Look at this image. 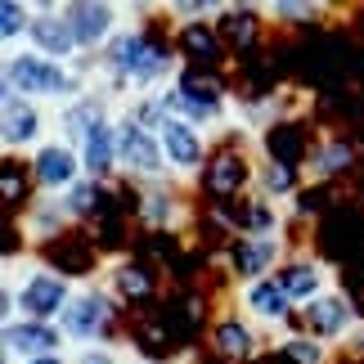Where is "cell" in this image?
<instances>
[{"mask_svg": "<svg viewBox=\"0 0 364 364\" xmlns=\"http://www.w3.org/2000/svg\"><path fill=\"white\" fill-rule=\"evenodd\" d=\"M180 73H185V59H180L176 41L158 36L153 23H126L113 36V46L95 59V81L113 90L122 104L176 86Z\"/></svg>", "mask_w": 364, "mask_h": 364, "instance_id": "cell-1", "label": "cell"}, {"mask_svg": "<svg viewBox=\"0 0 364 364\" xmlns=\"http://www.w3.org/2000/svg\"><path fill=\"white\" fill-rule=\"evenodd\" d=\"M95 86V59H77V63H54L46 54H36L32 46L0 54V90L32 100L50 113L68 108Z\"/></svg>", "mask_w": 364, "mask_h": 364, "instance_id": "cell-2", "label": "cell"}, {"mask_svg": "<svg viewBox=\"0 0 364 364\" xmlns=\"http://www.w3.org/2000/svg\"><path fill=\"white\" fill-rule=\"evenodd\" d=\"M234 100H239V95H234L216 73H207V68H185L176 86L162 90L166 117H185L193 126H203V131H212L216 144H220V135L230 131Z\"/></svg>", "mask_w": 364, "mask_h": 364, "instance_id": "cell-3", "label": "cell"}, {"mask_svg": "<svg viewBox=\"0 0 364 364\" xmlns=\"http://www.w3.org/2000/svg\"><path fill=\"white\" fill-rule=\"evenodd\" d=\"M122 319V301L113 297V288L104 284V279H86V284H77V297L68 301V311L59 315V328L73 351L81 346H104L113 342V328Z\"/></svg>", "mask_w": 364, "mask_h": 364, "instance_id": "cell-4", "label": "cell"}, {"mask_svg": "<svg viewBox=\"0 0 364 364\" xmlns=\"http://www.w3.org/2000/svg\"><path fill=\"white\" fill-rule=\"evenodd\" d=\"M292 252H297V243L288 239V230L284 234H234L216 252V265L230 279V288H243V284H257V279H274Z\"/></svg>", "mask_w": 364, "mask_h": 364, "instance_id": "cell-5", "label": "cell"}, {"mask_svg": "<svg viewBox=\"0 0 364 364\" xmlns=\"http://www.w3.org/2000/svg\"><path fill=\"white\" fill-rule=\"evenodd\" d=\"M0 288L14 292V319H41V324H59L68 301L77 297V279L63 274L59 265H50V261H41L27 279H18V284H0Z\"/></svg>", "mask_w": 364, "mask_h": 364, "instance_id": "cell-6", "label": "cell"}, {"mask_svg": "<svg viewBox=\"0 0 364 364\" xmlns=\"http://www.w3.org/2000/svg\"><path fill=\"white\" fill-rule=\"evenodd\" d=\"M50 139H54V113L50 108L0 90V149H5V162L32 158Z\"/></svg>", "mask_w": 364, "mask_h": 364, "instance_id": "cell-7", "label": "cell"}, {"mask_svg": "<svg viewBox=\"0 0 364 364\" xmlns=\"http://www.w3.org/2000/svg\"><path fill=\"white\" fill-rule=\"evenodd\" d=\"M158 139H162V153H166V166H171L176 185H198L216 153V135L185 117H166L158 126Z\"/></svg>", "mask_w": 364, "mask_h": 364, "instance_id": "cell-8", "label": "cell"}, {"mask_svg": "<svg viewBox=\"0 0 364 364\" xmlns=\"http://www.w3.org/2000/svg\"><path fill=\"white\" fill-rule=\"evenodd\" d=\"M252 180H257V149L225 139V144H216L212 162H207V171L198 180V189L212 198V207H225V203L247 198Z\"/></svg>", "mask_w": 364, "mask_h": 364, "instance_id": "cell-9", "label": "cell"}, {"mask_svg": "<svg viewBox=\"0 0 364 364\" xmlns=\"http://www.w3.org/2000/svg\"><path fill=\"white\" fill-rule=\"evenodd\" d=\"M122 131V180H131L135 189H153V185H176L171 180V166H166V153H162V139L158 131L139 126L122 113L117 122Z\"/></svg>", "mask_w": 364, "mask_h": 364, "instance_id": "cell-10", "label": "cell"}, {"mask_svg": "<svg viewBox=\"0 0 364 364\" xmlns=\"http://www.w3.org/2000/svg\"><path fill=\"white\" fill-rule=\"evenodd\" d=\"M63 18L77 36L81 59H100L113 46V36L126 27V14L117 0H63Z\"/></svg>", "mask_w": 364, "mask_h": 364, "instance_id": "cell-11", "label": "cell"}, {"mask_svg": "<svg viewBox=\"0 0 364 364\" xmlns=\"http://www.w3.org/2000/svg\"><path fill=\"white\" fill-rule=\"evenodd\" d=\"M230 301L257 324L265 338H284V333L297 328V306L288 301V292L279 288V279H257V284H243V288H230Z\"/></svg>", "mask_w": 364, "mask_h": 364, "instance_id": "cell-12", "label": "cell"}, {"mask_svg": "<svg viewBox=\"0 0 364 364\" xmlns=\"http://www.w3.org/2000/svg\"><path fill=\"white\" fill-rule=\"evenodd\" d=\"M265 342H270V338H265V333L252 324L234 301L216 306L212 324H207V351H212V355L230 360V364H252V360L265 355Z\"/></svg>", "mask_w": 364, "mask_h": 364, "instance_id": "cell-13", "label": "cell"}, {"mask_svg": "<svg viewBox=\"0 0 364 364\" xmlns=\"http://www.w3.org/2000/svg\"><path fill=\"white\" fill-rule=\"evenodd\" d=\"M360 319H364L360 301L346 288H333L319 301H311L306 311H297V328L306 333V338L324 342V346H342L346 338H351V328L360 324Z\"/></svg>", "mask_w": 364, "mask_h": 364, "instance_id": "cell-14", "label": "cell"}, {"mask_svg": "<svg viewBox=\"0 0 364 364\" xmlns=\"http://www.w3.org/2000/svg\"><path fill=\"white\" fill-rule=\"evenodd\" d=\"M86 180V166H81V153L73 144H63L59 135L50 144H41L32 158H27V185L36 193H50V198H63L68 189H77Z\"/></svg>", "mask_w": 364, "mask_h": 364, "instance_id": "cell-15", "label": "cell"}, {"mask_svg": "<svg viewBox=\"0 0 364 364\" xmlns=\"http://www.w3.org/2000/svg\"><path fill=\"white\" fill-rule=\"evenodd\" d=\"M135 220L149 234H185L193 225V203L185 185H153V189H135Z\"/></svg>", "mask_w": 364, "mask_h": 364, "instance_id": "cell-16", "label": "cell"}, {"mask_svg": "<svg viewBox=\"0 0 364 364\" xmlns=\"http://www.w3.org/2000/svg\"><path fill=\"white\" fill-rule=\"evenodd\" d=\"M279 288L288 292V301L297 306V311H306L311 301H319L324 292H333L338 288V274H333V265L324 261V257H315L311 247H297L292 257L279 265Z\"/></svg>", "mask_w": 364, "mask_h": 364, "instance_id": "cell-17", "label": "cell"}, {"mask_svg": "<svg viewBox=\"0 0 364 364\" xmlns=\"http://www.w3.org/2000/svg\"><path fill=\"white\" fill-rule=\"evenodd\" d=\"M0 355L9 360H50V355H73L59 324H41V319H14L0 324Z\"/></svg>", "mask_w": 364, "mask_h": 364, "instance_id": "cell-18", "label": "cell"}, {"mask_svg": "<svg viewBox=\"0 0 364 364\" xmlns=\"http://www.w3.org/2000/svg\"><path fill=\"white\" fill-rule=\"evenodd\" d=\"M18 230H23V247L27 252H46L54 243L68 239V230H73V216H68L63 198H50V193H32L27 207L18 212Z\"/></svg>", "mask_w": 364, "mask_h": 364, "instance_id": "cell-19", "label": "cell"}, {"mask_svg": "<svg viewBox=\"0 0 364 364\" xmlns=\"http://www.w3.org/2000/svg\"><path fill=\"white\" fill-rule=\"evenodd\" d=\"M32 32H27V46L36 54H46L54 63H77L81 50H77V36L63 18V0H32Z\"/></svg>", "mask_w": 364, "mask_h": 364, "instance_id": "cell-20", "label": "cell"}, {"mask_svg": "<svg viewBox=\"0 0 364 364\" xmlns=\"http://www.w3.org/2000/svg\"><path fill=\"white\" fill-rule=\"evenodd\" d=\"M122 117H104L95 131L77 144L81 153V166H86V180H95V185H113V180H122V131H117Z\"/></svg>", "mask_w": 364, "mask_h": 364, "instance_id": "cell-21", "label": "cell"}, {"mask_svg": "<svg viewBox=\"0 0 364 364\" xmlns=\"http://www.w3.org/2000/svg\"><path fill=\"white\" fill-rule=\"evenodd\" d=\"M355 144L346 135L338 131H324V135H315L311 144H306V158H301V180L306 185H328V180H338L346 176L355 166Z\"/></svg>", "mask_w": 364, "mask_h": 364, "instance_id": "cell-22", "label": "cell"}, {"mask_svg": "<svg viewBox=\"0 0 364 364\" xmlns=\"http://www.w3.org/2000/svg\"><path fill=\"white\" fill-rule=\"evenodd\" d=\"M104 284L113 288V297L122 301V311L126 306H144L153 301V292H158V274L149 270V265H139L131 257H113V261H104Z\"/></svg>", "mask_w": 364, "mask_h": 364, "instance_id": "cell-23", "label": "cell"}, {"mask_svg": "<svg viewBox=\"0 0 364 364\" xmlns=\"http://www.w3.org/2000/svg\"><path fill=\"white\" fill-rule=\"evenodd\" d=\"M301 189H306L301 166H292L284 158H270V153H257V180H252V193H261V198L288 207Z\"/></svg>", "mask_w": 364, "mask_h": 364, "instance_id": "cell-24", "label": "cell"}, {"mask_svg": "<svg viewBox=\"0 0 364 364\" xmlns=\"http://www.w3.org/2000/svg\"><path fill=\"white\" fill-rule=\"evenodd\" d=\"M171 41L180 50V59H185V68H207L212 73L216 59H225V41H220L216 23H189V27H171Z\"/></svg>", "mask_w": 364, "mask_h": 364, "instance_id": "cell-25", "label": "cell"}, {"mask_svg": "<svg viewBox=\"0 0 364 364\" xmlns=\"http://www.w3.org/2000/svg\"><path fill=\"white\" fill-rule=\"evenodd\" d=\"M216 32H220V41H225V50H230V54L252 50V46H257V36L265 32L261 5H230V9H225V18L216 23Z\"/></svg>", "mask_w": 364, "mask_h": 364, "instance_id": "cell-26", "label": "cell"}, {"mask_svg": "<svg viewBox=\"0 0 364 364\" xmlns=\"http://www.w3.org/2000/svg\"><path fill=\"white\" fill-rule=\"evenodd\" d=\"M333 5H319V0H274V5H261L265 27H306L315 18H328Z\"/></svg>", "mask_w": 364, "mask_h": 364, "instance_id": "cell-27", "label": "cell"}, {"mask_svg": "<svg viewBox=\"0 0 364 364\" xmlns=\"http://www.w3.org/2000/svg\"><path fill=\"white\" fill-rule=\"evenodd\" d=\"M32 0H5L0 5V46L9 50H23L27 46V32H32Z\"/></svg>", "mask_w": 364, "mask_h": 364, "instance_id": "cell-28", "label": "cell"}, {"mask_svg": "<svg viewBox=\"0 0 364 364\" xmlns=\"http://www.w3.org/2000/svg\"><path fill=\"white\" fill-rule=\"evenodd\" d=\"M274 351L284 355L288 364H333V346H324V342H315V338H306L301 328H292V333H284V338L274 342Z\"/></svg>", "mask_w": 364, "mask_h": 364, "instance_id": "cell-29", "label": "cell"}, {"mask_svg": "<svg viewBox=\"0 0 364 364\" xmlns=\"http://www.w3.org/2000/svg\"><path fill=\"white\" fill-rule=\"evenodd\" d=\"M63 207H68V216H73V225H86V220H95V216H100V207H104V185L81 180L77 189L63 193Z\"/></svg>", "mask_w": 364, "mask_h": 364, "instance_id": "cell-30", "label": "cell"}, {"mask_svg": "<svg viewBox=\"0 0 364 364\" xmlns=\"http://www.w3.org/2000/svg\"><path fill=\"white\" fill-rule=\"evenodd\" d=\"M126 351L122 342H104V346H81V351L68 355V364H122Z\"/></svg>", "mask_w": 364, "mask_h": 364, "instance_id": "cell-31", "label": "cell"}, {"mask_svg": "<svg viewBox=\"0 0 364 364\" xmlns=\"http://www.w3.org/2000/svg\"><path fill=\"white\" fill-rule=\"evenodd\" d=\"M338 351H342V355H351V360H364V319L351 328V338H346V342L338 346Z\"/></svg>", "mask_w": 364, "mask_h": 364, "instance_id": "cell-32", "label": "cell"}, {"mask_svg": "<svg viewBox=\"0 0 364 364\" xmlns=\"http://www.w3.org/2000/svg\"><path fill=\"white\" fill-rule=\"evenodd\" d=\"M122 364H171V360H158V355H144V351H126Z\"/></svg>", "mask_w": 364, "mask_h": 364, "instance_id": "cell-33", "label": "cell"}, {"mask_svg": "<svg viewBox=\"0 0 364 364\" xmlns=\"http://www.w3.org/2000/svg\"><path fill=\"white\" fill-rule=\"evenodd\" d=\"M23 364H68V355H50V360H23Z\"/></svg>", "mask_w": 364, "mask_h": 364, "instance_id": "cell-34", "label": "cell"}]
</instances>
